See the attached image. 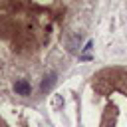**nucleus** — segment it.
Returning a JSON list of instances; mask_svg holds the SVG:
<instances>
[{
  "label": "nucleus",
  "instance_id": "f257e3e1",
  "mask_svg": "<svg viewBox=\"0 0 127 127\" xmlns=\"http://www.w3.org/2000/svg\"><path fill=\"white\" fill-rule=\"evenodd\" d=\"M30 83L26 81V79H18L16 83H14V91L18 93V95H30Z\"/></svg>",
  "mask_w": 127,
  "mask_h": 127
},
{
  "label": "nucleus",
  "instance_id": "f03ea898",
  "mask_svg": "<svg viewBox=\"0 0 127 127\" xmlns=\"http://www.w3.org/2000/svg\"><path fill=\"white\" fill-rule=\"evenodd\" d=\"M54 79H56V73H54V71H50V73L44 77V81H42V91H44V93L54 85Z\"/></svg>",
  "mask_w": 127,
  "mask_h": 127
},
{
  "label": "nucleus",
  "instance_id": "7ed1b4c3",
  "mask_svg": "<svg viewBox=\"0 0 127 127\" xmlns=\"http://www.w3.org/2000/svg\"><path fill=\"white\" fill-rule=\"evenodd\" d=\"M60 105H62V95H56L54 97V109H58Z\"/></svg>",
  "mask_w": 127,
  "mask_h": 127
}]
</instances>
